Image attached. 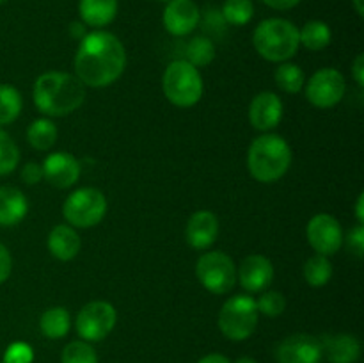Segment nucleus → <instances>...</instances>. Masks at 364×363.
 Returning <instances> with one entry per match:
<instances>
[{"label":"nucleus","mask_w":364,"mask_h":363,"mask_svg":"<svg viewBox=\"0 0 364 363\" xmlns=\"http://www.w3.org/2000/svg\"><path fill=\"white\" fill-rule=\"evenodd\" d=\"M73 64L75 77L85 88H107L123 75L127 50L117 36L98 28L80 39Z\"/></svg>","instance_id":"f257e3e1"},{"label":"nucleus","mask_w":364,"mask_h":363,"mask_svg":"<svg viewBox=\"0 0 364 363\" xmlns=\"http://www.w3.org/2000/svg\"><path fill=\"white\" fill-rule=\"evenodd\" d=\"M32 98L41 114L63 117L75 112L84 103L85 85L71 73L46 71L36 78Z\"/></svg>","instance_id":"f03ea898"},{"label":"nucleus","mask_w":364,"mask_h":363,"mask_svg":"<svg viewBox=\"0 0 364 363\" xmlns=\"http://www.w3.org/2000/svg\"><path fill=\"white\" fill-rule=\"evenodd\" d=\"M290 144L277 134H263L251 142L247 152V169L256 182L274 184L288 173L291 166Z\"/></svg>","instance_id":"7ed1b4c3"},{"label":"nucleus","mask_w":364,"mask_h":363,"mask_svg":"<svg viewBox=\"0 0 364 363\" xmlns=\"http://www.w3.org/2000/svg\"><path fill=\"white\" fill-rule=\"evenodd\" d=\"M252 45L259 57L270 63H284L297 53L299 41L297 25L284 18H267L259 21L252 34Z\"/></svg>","instance_id":"20e7f679"},{"label":"nucleus","mask_w":364,"mask_h":363,"mask_svg":"<svg viewBox=\"0 0 364 363\" xmlns=\"http://www.w3.org/2000/svg\"><path fill=\"white\" fill-rule=\"evenodd\" d=\"M203 78L196 66L185 59L173 60L162 75V91L173 105L188 109L203 96Z\"/></svg>","instance_id":"39448f33"},{"label":"nucleus","mask_w":364,"mask_h":363,"mask_svg":"<svg viewBox=\"0 0 364 363\" xmlns=\"http://www.w3.org/2000/svg\"><path fill=\"white\" fill-rule=\"evenodd\" d=\"M259 312L256 299L247 294H237L228 299L219 312V330L233 342L247 340L258 326Z\"/></svg>","instance_id":"423d86ee"},{"label":"nucleus","mask_w":364,"mask_h":363,"mask_svg":"<svg viewBox=\"0 0 364 363\" xmlns=\"http://www.w3.org/2000/svg\"><path fill=\"white\" fill-rule=\"evenodd\" d=\"M107 214V198L100 189L82 187L71 192L63 205V216L70 226L87 228L96 226L103 221Z\"/></svg>","instance_id":"0eeeda50"},{"label":"nucleus","mask_w":364,"mask_h":363,"mask_svg":"<svg viewBox=\"0 0 364 363\" xmlns=\"http://www.w3.org/2000/svg\"><path fill=\"white\" fill-rule=\"evenodd\" d=\"M196 276L208 292L217 295L228 294L237 283V267L233 258L223 251H208L199 256Z\"/></svg>","instance_id":"6e6552de"},{"label":"nucleus","mask_w":364,"mask_h":363,"mask_svg":"<svg viewBox=\"0 0 364 363\" xmlns=\"http://www.w3.org/2000/svg\"><path fill=\"white\" fill-rule=\"evenodd\" d=\"M117 320L116 308L107 301H91L78 312L75 330L85 342H100L109 337Z\"/></svg>","instance_id":"1a4fd4ad"},{"label":"nucleus","mask_w":364,"mask_h":363,"mask_svg":"<svg viewBox=\"0 0 364 363\" xmlns=\"http://www.w3.org/2000/svg\"><path fill=\"white\" fill-rule=\"evenodd\" d=\"M347 82L341 71L334 68H322L306 84V98L318 109H331L343 100Z\"/></svg>","instance_id":"9d476101"},{"label":"nucleus","mask_w":364,"mask_h":363,"mask_svg":"<svg viewBox=\"0 0 364 363\" xmlns=\"http://www.w3.org/2000/svg\"><path fill=\"white\" fill-rule=\"evenodd\" d=\"M306 235L316 255L323 256L336 255L345 241L340 221L331 214H316L315 217H311L306 228Z\"/></svg>","instance_id":"9b49d317"},{"label":"nucleus","mask_w":364,"mask_h":363,"mask_svg":"<svg viewBox=\"0 0 364 363\" xmlns=\"http://www.w3.org/2000/svg\"><path fill=\"white\" fill-rule=\"evenodd\" d=\"M322 344L313 335L297 333L283 338L276 347L277 363H320Z\"/></svg>","instance_id":"f8f14e48"},{"label":"nucleus","mask_w":364,"mask_h":363,"mask_svg":"<svg viewBox=\"0 0 364 363\" xmlns=\"http://www.w3.org/2000/svg\"><path fill=\"white\" fill-rule=\"evenodd\" d=\"M199 18H201V11L196 6L194 0H171L166 4L162 14L166 31L176 38H183L194 32V28L199 25Z\"/></svg>","instance_id":"ddd939ff"},{"label":"nucleus","mask_w":364,"mask_h":363,"mask_svg":"<svg viewBox=\"0 0 364 363\" xmlns=\"http://www.w3.org/2000/svg\"><path fill=\"white\" fill-rule=\"evenodd\" d=\"M43 178L57 189H68L80 178V162L71 153H50L43 162Z\"/></svg>","instance_id":"4468645a"},{"label":"nucleus","mask_w":364,"mask_h":363,"mask_svg":"<svg viewBox=\"0 0 364 363\" xmlns=\"http://www.w3.org/2000/svg\"><path fill=\"white\" fill-rule=\"evenodd\" d=\"M283 120V102L272 91H262L249 105V123L259 132L274 130Z\"/></svg>","instance_id":"2eb2a0df"},{"label":"nucleus","mask_w":364,"mask_h":363,"mask_svg":"<svg viewBox=\"0 0 364 363\" xmlns=\"http://www.w3.org/2000/svg\"><path fill=\"white\" fill-rule=\"evenodd\" d=\"M238 281L251 294L265 292L274 281V265L267 256L249 255L238 267Z\"/></svg>","instance_id":"dca6fc26"},{"label":"nucleus","mask_w":364,"mask_h":363,"mask_svg":"<svg viewBox=\"0 0 364 363\" xmlns=\"http://www.w3.org/2000/svg\"><path fill=\"white\" fill-rule=\"evenodd\" d=\"M219 235V219L210 210H199L192 214L187 223L185 237L191 248L194 249H208L215 242Z\"/></svg>","instance_id":"f3484780"},{"label":"nucleus","mask_w":364,"mask_h":363,"mask_svg":"<svg viewBox=\"0 0 364 363\" xmlns=\"http://www.w3.org/2000/svg\"><path fill=\"white\" fill-rule=\"evenodd\" d=\"M320 344L329 363H355L361 356V342L350 333L326 335Z\"/></svg>","instance_id":"a211bd4d"},{"label":"nucleus","mask_w":364,"mask_h":363,"mask_svg":"<svg viewBox=\"0 0 364 363\" xmlns=\"http://www.w3.org/2000/svg\"><path fill=\"white\" fill-rule=\"evenodd\" d=\"M46 246H48V251L57 260L70 262V260H73L80 253L82 241L80 235L77 233L73 226H70V224H57L48 233Z\"/></svg>","instance_id":"6ab92c4d"},{"label":"nucleus","mask_w":364,"mask_h":363,"mask_svg":"<svg viewBox=\"0 0 364 363\" xmlns=\"http://www.w3.org/2000/svg\"><path fill=\"white\" fill-rule=\"evenodd\" d=\"M28 212V201L23 192L11 185L0 187V226H16Z\"/></svg>","instance_id":"aec40b11"},{"label":"nucleus","mask_w":364,"mask_h":363,"mask_svg":"<svg viewBox=\"0 0 364 363\" xmlns=\"http://www.w3.org/2000/svg\"><path fill=\"white\" fill-rule=\"evenodd\" d=\"M117 7H119L117 0H80L78 13L82 23L98 31L112 23L117 14Z\"/></svg>","instance_id":"412c9836"},{"label":"nucleus","mask_w":364,"mask_h":363,"mask_svg":"<svg viewBox=\"0 0 364 363\" xmlns=\"http://www.w3.org/2000/svg\"><path fill=\"white\" fill-rule=\"evenodd\" d=\"M71 327V317L70 312L63 306H53L48 308L39 319V330L50 340H59V338L66 337L68 331Z\"/></svg>","instance_id":"4be33fe9"},{"label":"nucleus","mask_w":364,"mask_h":363,"mask_svg":"<svg viewBox=\"0 0 364 363\" xmlns=\"http://www.w3.org/2000/svg\"><path fill=\"white\" fill-rule=\"evenodd\" d=\"M331 38H333V32H331L329 25L322 20H311L304 23V27L299 28V41L311 52H320V50L327 48Z\"/></svg>","instance_id":"5701e85b"},{"label":"nucleus","mask_w":364,"mask_h":363,"mask_svg":"<svg viewBox=\"0 0 364 363\" xmlns=\"http://www.w3.org/2000/svg\"><path fill=\"white\" fill-rule=\"evenodd\" d=\"M27 141L38 152H48L57 141V127L48 117H41L28 125Z\"/></svg>","instance_id":"b1692460"},{"label":"nucleus","mask_w":364,"mask_h":363,"mask_svg":"<svg viewBox=\"0 0 364 363\" xmlns=\"http://www.w3.org/2000/svg\"><path fill=\"white\" fill-rule=\"evenodd\" d=\"M215 59V45L206 36H198L191 39L185 46V60L196 68L208 66Z\"/></svg>","instance_id":"393cba45"},{"label":"nucleus","mask_w":364,"mask_h":363,"mask_svg":"<svg viewBox=\"0 0 364 363\" xmlns=\"http://www.w3.org/2000/svg\"><path fill=\"white\" fill-rule=\"evenodd\" d=\"M274 80H276V85L281 91L295 95V93H299L304 88L306 75L302 68L297 66V64L283 63L274 71Z\"/></svg>","instance_id":"a878e982"},{"label":"nucleus","mask_w":364,"mask_h":363,"mask_svg":"<svg viewBox=\"0 0 364 363\" xmlns=\"http://www.w3.org/2000/svg\"><path fill=\"white\" fill-rule=\"evenodd\" d=\"M23 100L20 91L11 84H0V127L9 125L20 116Z\"/></svg>","instance_id":"bb28decb"},{"label":"nucleus","mask_w":364,"mask_h":363,"mask_svg":"<svg viewBox=\"0 0 364 363\" xmlns=\"http://www.w3.org/2000/svg\"><path fill=\"white\" fill-rule=\"evenodd\" d=\"M333 278V263L329 256L313 255L304 263V280L311 287H326Z\"/></svg>","instance_id":"cd10ccee"},{"label":"nucleus","mask_w":364,"mask_h":363,"mask_svg":"<svg viewBox=\"0 0 364 363\" xmlns=\"http://www.w3.org/2000/svg\"><path fill=\"white\" fill-rule=\"evenodd\" d=\"M220 13L228 25L244 27L255 16V6H252V0H226Z\"/></svg>","instance_id":"c85d7f7f"},{"label":"nucleus","mask_w":364,"mask_h":363,"mask_svg":"<svg viewBox=\"0 0 364 363\" xmlns=\"http://www.w3.org/2000/svg\"><path fill=\"white\" fill-rule=\"evenodd\" d=\"M60 363H98V354L89 342L75 340L63 349Z\"/></svg>","instance_id":"c756f323"},{"label":"nucleus","mask_w":364,"mask_h":363,"mask_svg":"<svg viewBox=\"0 0 364 363\" xmlns=\"http://www.w3.org/2000/svg\"><path fill=\"white\" fill-rule=\"evenodd\" d=\"M20 162V149L7 132L0 128V177L13 173Z\"/></svg>","instance_id":"7c9ffc66"},{"label":"nucleus","mask_w":364,"mask_h":363,"mask_svg":"<svg viewBox=\"0 0 364 363\" xmlns=\"http://www.w3.org/2000/svg\"><path fill=\"white\" fill-rule=\"evenodd\" d=\"M256 308H258L259 313L267 317H279L284 312V308H287V299H284L281 292H263L258 301H256Z\"/></svg>","instance_id":"2f4dec72"},{"label":"nucleus","mask_w":364,"mask_h":363,"mask_svg":"<svg viewBox=\"0 0 364 363\" xmlns=\"http://www.w3.org/2000/svg\"><path fill=\"white\" fill-rule=\"evenodd\" d=\"M34 359V351L25 342H14L4 352L2 363H32Z\"/></svg>","instance_id":"473e14b6"},{"label":"nucleus","mask_w":364,"mask_h":363,"mask_svg":"<svg viewBox=\"0 0 364 363\" xmlns=\"http://www.w3.org/2000/svg\"><path fill=\"white\" fill-rule=\"evenodd\" d=\"M199 25H203L205 32H208V34H224V32H226L228 23L219 9L210 7V9L205 11V14H201V18H199Z\"/></svg>","instance_id":"72a5a7b5"},{"label":"nucleus","mask_w":364,"mask_h":363,"mask_svg":"<svg viewBox=\"0 0 364 363\" xmlns=\"http://www.w3.org/2000/svg\"><path fill=\"white\" fill-rule=\"evenodd\" d=\"M347 248L348 251L354 253L358 258H361L364 251V224H355L347 235Z\"/></svg>","instance_id":"f704fd0d"},{"label":"nucleus","mask_w":364,"mask_h":363,"mask_svg":"<svg viewBox=\"0 0 364 363\" xmlns=\"http://www.w3.org/2000/svg\"><path fill=\"white\" fill-rule=\"evenodd\" d=\"M43 178V167L36 162L25 164L23 169H21V180L27 185H36L38 182H41Z\"/></svg>","instance_id":"c9c22d12"},{"label":"nucleus","mask_w":364,"mask_h":363,"mask_svg":"<svg viewBox=\"0 0 364 363\" xmlns=\"http://www.w3.org/2000/svg\"><path fill=\"white\" fill-rule=\"evenodd\" d=\"M11 270H13V258H11L9 249L0 242V285L7 281V278L11 276Z\"/></svg>","instance_id":"e433bc0d"},{"label":"nucleus","mask_w":364,"mask_h":363,"mask_svg":"<svg viewBox=\"0 0 364 363\" xmlns=\"http://www.w3.org/2000/svg\"><path fill=\"white\" fill-rule=\"evenodd\" d=\"M265 6H269L270 9H276V11H288V9H294L301 4V0H262Z\"/></svg>","instance_id":"4c0bfd02"},{"label":"nucleus","mask_w":364,"mask_h":363,"mask_svg":"<svg viewBox=\"0 0 364 363\" xmlns=\"http://www.w3.org/2000/svg\"><path fill=\"white\" fill-rule=\"evenodd\" d=\"M352 75H354V80L358 82L359 88L364 85V56L359 53L354 59V64H352Z\"/></svg>","instance_id":"58836bf2"},{"label":"nucleus","mask_w":364,"mask_h":363,"mask_svg":"<svg viewBox=\"0 0 364 363\" xmlns=\"http://www.w3.org/2000/svg\"><path fill=\"white\" fill-rule=\"evenodd\" d=\"M198 363H231V359L228 356L219 354V352H212V354L203 356Z\"/></svg>","instance_id":"ea45409f"},{"label":"nucleus","mask_w":364,"mask_h":363,"mask_svg":"<svg viewBox=\"0 0 364 363\" xmlns=\"http://www.w3.org/2000/svg\"><path fill=\"white\" fill-rule=\"evenodd\" d=\"M85 34H87V32H85L84 23H80V21H75V23H71V36H73L75 39H82Z\"/></svg>","instance_id":"a19ab883"},{"label":"nucleus","mask_w":364,"mask_h":363,"mask_svg":"<svg viewBox=\"0 0 364 363\" xmlns=\"http://www.w3.org/2000/svg\"><path fill=\"white\" fill-rule=\"evenodd\" d=\"M355 216H358V223H364V194H359L358 205H355Z\"/></svg>","instance_id":"79ce46f5"},{"label":"nucleus","mask_w":364,"mask_h":363,"mask_svg":"<svg viewBox=\"0 0 364 363\" xmlns=\"http://www.w3.org/2000/svg\"><path fill=\"white\" fill-rule=\"evenodd\" d=\"M352 6H354L355 13L363 18L364 16V0H352Z\"/></svg>","instance_id":"37998d69"},{"label":"nucleus","mask_w":364,"mask_h":363,"mask_svg":"<svg viewBox=\"0 0 364 363\" xmlns=\"http://www.w3.org/2000/svg\"><path fill=\"white\" fill-rule=\"evenodd\" d=\"M235 363H258V362H256L252 356H242V358H238Z\"/></svg>","instance_id":"c03bdc74"},{"label":"nucleus","mask_w":364,"mask_h":363,"mask_svg":"<svg viewBox=\"0 0 364 363\" xmlns=\"http://www.w3.org/2000/svg\"><path fill=\"white\" fill-rule=\"evenodd\" d=\"M7 2V0H0V6H2V4H6Z\"/></svg>","instance_id":"a18cd8bd"},{"label":"nucleus","mask_w":364,"mask_h":363,"mask_svg":"<svg viewBox=\"0 0 364 363\" xmlns=\"http://www.w3.org/2000/svg\"><path fill=\"white\" fill-rule=\"evenodd\" d=\"M160 2H166L167 4V2H171V0H160Z\"/></svg>","instance_id":"49530a36"}]
</instances>
